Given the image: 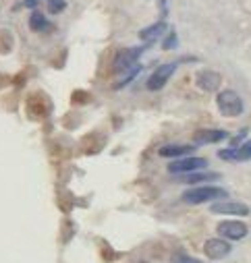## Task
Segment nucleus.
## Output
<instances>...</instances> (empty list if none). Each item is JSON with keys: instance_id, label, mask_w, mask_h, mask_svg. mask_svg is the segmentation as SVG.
<instances>
[{"instance_id": "obj_14", "label": "nucleus", "mask_w": 251, "mask_h": 263, "mask_svg": "<svg viewBox=\"0 0 251 263\" xmlns=\"http://www.w3.org/2000/svg\"><path fill=\"white\" fill-rule=\"evenodd\" d=\"M214 178H220V174H216V172H189V174H181V176H178V182L198 184V182L214 180Z\"/></svg>"}, {"instance_id": "obj_2", "label": "nucleus", "mask_w": 251, "mask_h": 263, "mask_svg": "<svg viewBox=\"0 0 251 263\" xmlns=\"http://www.w3.org/2000/svg\"><path fill=\"white\" fill-rule=\"evenodd\" d=\"M216 104H218V110H220L222 116L235 118V116H241L243 114V102L237 96V91H230V89L220 91L218 98H216Z\"/></svg>"}, {"instance_id": "obj_19", "label": "nucleus", "mask_w": 251, "mask_h": 263, "mask_svg": "<svg viewBox=\"0 0 251 263\" xmlns=\"http://www.w3.org/2000/svg\"><path fill=\"white\" fill-rule=\"evenodd\" d=\"M38 5V0H25V7H29V9H33Z\"/></svg>"}, {"instance_id": "obj_6", "label": "nucleus", "mask_w": 251, "mask_h": 263, "mask_svg": "<svg viewBox=\"0 0 251 263\" xmlns=\"http://www.w3.org/2000/svg\"><path fill=\"white\" fill-rule=\"evenodd\" d=\"M218 234L226 240H241L243 236H247V224L237 222V220H226L218 224Z\"/></svg>"}, {"instance_id": "obj_8", "label": "nucleus", "mask_w": 251, "mask_h": 263, "mask_svg": "<svg viewBox=\"0 0 251 263\" xmlns=\"http://www.w3.org/2000/svg\"><path fill=\"white\" fill-rule=\"evenodd\" d=\"M218 156H220L222 160H228V162H245V160H251V141L241 143L239 147L220 149Z\"/></svg>"}, {"instance_id": "obj_15", "label": "nucleus", "mask_w": 251, "mask_h": 263, "mask_svg": "<svg viewBox=\"0 0 251 263\" xmlns=\"http://www.w3.org/2000/svg\"><path fill=\"white\" fill-rule=\"evenodd\" d=\"M29 27H31V31H46L48 29V19L40 11H33L31 17H29Z\"/></svg>"}, {"instance_id": "obj_9", "label": "nucleus", "mask_w": 251, "mask_h": 263, "mask_svg": "<svg viewBox=\"0 0 251 263\" xmlns=\"http://www.w3.org/2000/svg\"><path fill=\"white\" fill-rule=\"evenodd\" d=\"M212 214H230V216H249V208L239 201H220L212 203L210 208Z\"/></svg>"}, {"instance_id": "obj_3", "label": "nucleus", "mask_w": 251, "mask_h": 263, "mask_svg": "<svg viewBox=\"0 0 251 263\" xmlns=\"http://www.w3.org/2000/svg\"><path fill=\"white\" fill-rule=\"evenodd\" d=\"M174 71H176V62H166V64H160V67L148 77V83H146V87L150 89V91H160L166 83H168V79L174 75Z\"/></svg>"}, {"instance_id": "obj_16", "label": "nucleus", "mask_w": 251, "mask_h": 263, "mask_svg": "<svg viewBox=\"0 0 251 263\" xmlns=\"http://www.w3.org/2000/svg\"><path fill=\"white\" fill-rule=\"evenodd\" d=\"M65 7H67L65 0H48V11H50L52 15H56V13H60V11H65Z\"/></svg>"}, {"instance_id": "obj_10", "label": "nucleus", "mask_w": 251, "mask_h": 263, "mask_svg": "<svg viewBox=\"0 0 251 263\" xmlns=\"http://www.w3.org/2000/svg\"><path fill=\"white\" fill-rule=\"evenodd\" d=\"M195 83L204 91H216L222 83V77L216 71H200L198 77H195Z\"/></svg>"}, {"instance_id": "obj_17", "label": "nucleus", "mask_w": 251, "mask_h": 263, "mask_svg": "<svg viewBox=\"0 0 251 263\" xmlns=\"http://www.w3.org/2000/svg\"><path fill=\"white\" fill-rule=\"evenodd\" d=\"M172 263H202V261H198V259H193L189 255H185V253H176L172 257Z\"/></svg>"}, {"instance_id": "obj_4", "label": "nucleus", "mask_w": 251, "mask_h": 263, "mask_svg": "<svg viewBox=\"0 0 251 263\" xmlns=\"http://www.w3.org/2000/svg\"><path fill=\"white\" fill-rule=\"evenodd\" d=\"M206 166H208V162L204 158H178L168 164V172L170 174H189V172H198Z\"/></svg>"}, {"instance_id": "obj_18", "label": "nucleus", "mask_w": 251, "mask_h": 263, "mask_svg": "<svg viewBox=\"0 0 251 263\" xmlns=\"http://www.w3.org/2000/svg\"><path fill=\"white\" fill-rule=\"evenodd\" d=\"M162 46H164V50H172V48H176V33H174V31H170Z\"/></svg>"}, {"instance_id": "obj_1", "label": "nucleus", "mask_w": 251, "mask_h": 263, "mask_svg": "<svg viewBox=\"0 0 251 263\" xmlns=\"http://www.w3.org/2000/svg\"><path fill=\"white\" fill-rule=\"evenodd\" d=\"M220 197H226V191L220 189V186H193V189L183 193V201L191 203V205H198V203L220 199Z\"/></svg>"}, {"instance_id": "obj_12", "label": "nucleus", "mask_w": 251, "mask_h": 263, "mask_svg": "<svg viewBox=\"0 0 251 263\" xmlns=\"http://www.w3.org/2000/svg\"><path fill=\"white\" fill-rule=\"evenodd\" d=\"M195 147L193 145H164L160 147L162 158H187Z\"/></svg>"}, {"instance_id": "obj_13", "label": "nucleus", "mask_w": 251, "mask_h": 263, "mask_svg": "<svg viewBox=\"0 0 251 263\" xmlns=\"http://www.w3.org/2000/svg\"><path fill=\"white\" fill-rule=\"evenodd\" d=\"M164 31H166V23H164V21H158V23H154V25L141 29V31H139V37H141L144 42L152 44V42H156L160 35H164Z\"/></svg>"}, {"instance_id": "obj_7", "label": "nucleus", "mask_w": 251, "mask_h": 263, "mask_svg": "<svg viewBox=\"0 0 251 263\" xmlns=\"http://www.w3.org/2000/svg\"><path fill=\"white\" fill-rule=\"evenodd\" d=\"M204 253L210 259H224L230 253V245L222 238H208L204 245Z\"/></svg>"}, {"instance_id": "obj_5", "label": "nucleus", "mask_w": 251, "mask_h": 263, "mask_svg": "<svg viewBox=\"0 0 251 263\" xmlns=\"http://www.w3.org/2000/svg\"><path fill=\"white\" fill-rule=\"evenodd\" d=\"M144 48H124L116 54L114 58V71L122 73V71H131V67H137V58L141 56Z\"/></svg>"}, {"instance_id": "obj_11", "label": "nucleus", "mask_w": 251, "mask_h": 263, "mask_svg": "<svg viewBox=\"0 0 251 263\" xmlns=\"http://www.w3.org/2000/svg\"><path fill=\"white\" fill-rule=\"evenodd\" d=\"M226 130H220V128H202L193 135V141L198 145H208V143H218L222 139H226Z\"/></svg>"}]
</instances>
